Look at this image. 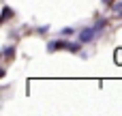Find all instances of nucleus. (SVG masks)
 <instances>
[{
	"instance_id": "obj_1",
	"label": "nucleus",
	"mask_w": 122,
	"mask_h": 116,
	"mask_svg": "<svg viewBox=\"0 0 122 116\" xmlns=\"http://www.w3.org/2000/svg\"><path fill=\"white\" fill-rule=\"evenodd\" d=\"M97 34H99V28L97 26H88V28H84V30H79V41L81 43H92L94 39H97Z\"/></svg>"
},
{
	"instance_id": "obj_2",
	"label": "nucleus",
	"mask_w": 122,
	"mask_h": 116,
	"mask_svg": "<svg viewBox=\"0 0 122 116\" xmlns=\"http://www.w3.org/2000/svg\"><path fill=\"white\" fill-rule=\"evenodd\" d=\"M66 47V41H51L47 43V52H56V50H64Z\"/></svg>"
},
{
	"instance_id": "obj_4",
	"label": "nucleus",
	"mask_w": 122,
	"mask_h": 116,
	"mask_svg": "<svg viewBox=\"0 0 122 116\" xmlns=\"http://www.w3.org/2000/svg\"><path fill=\"white\" fill-rule=\"evenodd\" d=\"M11 15H13V11H11L9 6H4V9H2V22H9Z\"/></svg>"
},
{
	"instance_id": "obj_7",
	"label": "nucleus",
	"mask_w": 122,
	"mask_h": 116,
	"mask_svg": "<svg viewBox=\"0 0 122 116\" xmlns=\"http://www.w3.org/2000/svg\"><path fill=\"white\" fill-rule=\"evenodd\" d=\"M60 32H62V34H73V32H75V30H73V28H62V30H60Z\"/></svg>"
},
{
	"instance_id": "obj_6",
	"label": "nucleus",
	"mask_w": 122,
	"mask_h": 116,
	"mask_svg": "<svg viewBox=\"0 0 122 116\" xmlns=\"http://www.w3.org/2000/svg\"><path fill=\"white\" fill-rule=\"evenodd\" d=\"M114 11H116L118 15H122V2H120V4H114Z\"/></svg>"
},
{
	"instance_id": "obj_3",
	"label": "nucleus",
	"mask_w": 122,
	"mask_h": 116,
	"mask_svg": "<svg viewBox=\"0 0 122 116\" xmlns=\"http://www.w3.org/2000/svg\"><path fill=\"white\" fill-rule=\"evenodd\" d=\"M114 54H116V56H114V62H116V65H122V47H118Z\"/></svg>"
},
{
	"instance_id": "obj_8",
	"label": "nucleus",
	"mask_w": 122,
	"mask_h": 116,
	"mask_svg": "<svg viewBox=\"0 0 122 116\" xmlns=\"http://www.w3.org/2000/svg\"><path fill=\"white\" fill-rule=\"evenodd\" d=\"M103 2H105V4H114V0H103Z\"/></svg>"
},
{
	"instance_id": "obj_5",
	"label": "nucleus",
	"mask_w": 122,
	"mask_h": 116,
	"mask_svg": "<svg viewBox=\"0 0 122 116\" xmlns=\"http://www.w3.org/2000/svg\"><path fill=\"white\" fill-rule=\"evenodd\" d=\"M13 52H15V47H13V45H6V47H2V54H4L6 58H11V56H13Z\"/></svg>"
}]
</instances>
